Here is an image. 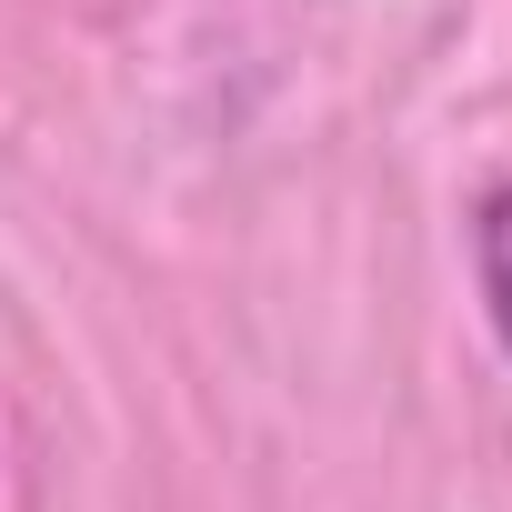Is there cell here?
<instances>
[{
  "mask_svg": "<svg viewBox=\"0 0 512 512\" xmlns=\"http://www.w3.org/2000/svg\"><path fill=\"white\" fill-rule=\"evenodd\" d=\"M472 282H482L492 342L512 352V181H492V191L472 201Z\"/></svg>",
  "mask_w": 512,
  "mask_h": 512,
  "instance_id": "obj_1",
  "label": "cell"
}]
</instances>
